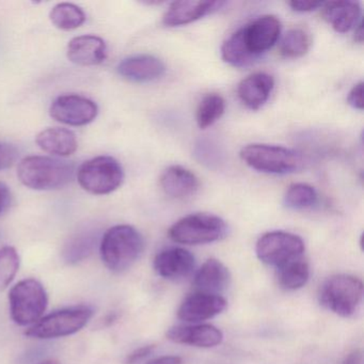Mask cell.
Listing matches in <instances>:
<instances>
[{
	"label": "cell",
	"instance_id": "obj_1",
	"mask_svg": "<svg viewBox=\"0 0 364 364\" xmlns=\"http://www.w3.org/2000/svg\"><path fill=\"white\" fill-rule=\"evenodd\" d=\"M75 166L69 161L48 156H27L18 166V178L33 191L61 188L73 180Z\"/></svg>",
	"mask_w": 364,
	"mask_h": 364
},
{
	"label": "cell",
	"instance_id": "obj_2",
	"mask_svg": "<svg viewBox=\"0 0 364 364\" xmlns=\"http://www.w3.org/2000/svg\"><path fill=\"white\" fill-rule=\"evenodd\" d=\"M144 238L132 225H119L105 232L100 244L102 259L112 272L129 269L144 251Z\"/></svg>",
	"mask_w": 364,
	"mask_h": 364
},
{
	"label": "cell",
	"instance_id": "obj_3",
	"mask_svg": "<svg viewBox=\"0 0 364 364\" xmlns=\"http://www.w3.org/2000/svg\"><path fill=\"white\" fill-rule=\"evenodd\" d=\"M242 161L252 169L268 174H289L304 167V156L297 151L272 144H253L240 151Z\"/></svg>",
	"mask_w": 364,
	"mask_h": 364
},
{
	"label": "cell",
	"instance_id": "obj_4",
	"mask_svg": "<svg viewBox=\"0 0 364 364\" xmlns=\"http://www.w3.org/2000/svg\"><path fill=\"white\" fill-rule=\"evenodd\" d=\"M318 297L323 308L338 316L350 317L361 306L363 283L351 274H336L323 283Z\"/></svg>",
	"mask_w": 364,
	"mask_h": 364
},
{
	"label": "cell",
	"instance_id": "obj_5",
	"mask_svg": "<svg viewBox=\"0 0 364 364\" xmlns=\"http://www.w3.org/2000/svg\"><path fill=\"white\" fill-rule=\"evenodd\" d=\"M228 233L225 221L216 215L198 213L176 221L169 237L183 245H204L223 240Z\"/></svg>",
	"mask_w": 364,
	"mask_h": 364
},
{
	"label": "cell",
	"instance_id": "obj_6",
	"mask_svg": "<svg viewBox=\"0 0 364 364\" xmlns=\"http://www.w3.org/2000/svg\"><path fill=\"white\" fill-rule=\"evenodd\" d=\"M77 180L82 188L92 195H108L122 185L124 171L116 159L103 155L85 161L78 168Z\"/></svg>",
	"mask_w": 364,
	"mask_h": 364
},
{
	"label": "cell",
	"instance_id": "obj_7",
	"mask_svg": "<svg viewBox=\"0 0 364 364\" xmlns=\"http://www.w3.org/2000/svg\"><path fill=\"white\" fill-rule=\"evenodd\" d=\"M10 312L18 325H33L41 319L48 308L46 289L39 281L26 279L12 287L9 294Z\"/></svg>",
	"mask_w": 364,
	"mask_h": 364
},
{
	"label": "cell",
	"instance_id": "obj_8",
	"mask_svg": "<svg viewBox=\"0 0 364 364\" xmlns=\"http://www.w3.org/2000/svg\"><path fill=\"white\" fill-rule=\"evenodd\" d=\"M92 309L86 306H73L50 313L42 317L26 331L35 338H56L80 331L92 317Z\"/></svg>",
	"mask_w": 364,
	"mask_h": 364
},
{
	"label": "cell",
	"instance_id": "obj_9",
	"mask_svg": "<svg viewBox=\"0 0 364 364\" xmlns=\"http://www.w3.org/2000/svg\"><path fill=\"white\" fill-rule=\"evenodd\" d=\"M306 246L304 240L296 234L272 231L264 234L255 245V252L262 263L278 268L302 257Z\"/></svg>",
	"mask_w": 364,
	"mask_h": 364
},
{
	"label": "cell",
	"instance_id": "obj_10",
	"mask_svg": "<svg viewBox=\"0 0 364 364\" xmlns=\"http://www.w3.org/2000/svg\"><path fill=\"white\" fill-rule=\"evenodd\" d=\"M50 114L53 119L63 124L84 127L95 120L99 114V107L95 102L88 97L65 95L53 101Z\"/></svg>",
	"mask_w": 364,
	"mask_h": 364
},
{
	"label": "cell",
	"instance_id": "obj_11",
	"mask_svg": "<svg viewBox=\"0 0 364 364\" xmlns=\"http://www.w3.org/2000/svg\"><path fill=\"white\" fill-rule=\"evenodd\" d=\"M227 306V300L223 296L197 291L185 298L178 308V316L187 323H200L220 314Z\"/></svg>",
	"mask_w": 364,
	"mask_h": 364
},
{
	"label": "cell",
	"instance_id": "obj_12",
	"mask_svg": "<svg viewBox=\"0 0 364 364\" xmlns=\"http://www.w3.org/2000/svg\"><path fill=\"white\" fill-rule=\"evenodd\" d=\"M245 41L255 57L269 50L278 42L281 23L276 16H263L242 27Z\"/></svg>",
	"mask_w": 364,
	"mask_h": 364
},
{
	"label": "cell",
	"instance_id": "obj_13",
	"mask_svg": "<svg viewBox=\"0 0 364 364\" xmlns=\"http://www.w3.org/2000/svg\"><path fill=\"white\" fill-rule=\"evenodd\" d=\"M196 259L191 251L178 247L164 249L154 259V269L168 280H180L193 274Z\"/></svg>",
	"mask_w": 364,
	"mask_h": 364
},
{
	"label": "cell",
	"instance_id": "obj_14",
	"mask_svg": "<svg viewBox=\"0 0 364 364\" xmlns=\"http://www.w3.org/2000/svg\"><path fill=\"white\" fill-rule=\"evenodd\" d=\"M119 75L134 82H150L165 74L166 65L151 55H137L123 59L117 67Z\"/></svg>",
	"mask_w": 364,
	"mask_h": 364
},
{
	"label": "cell",
	"instance_id": "obj_15",
	"mask_svg": "<svg viewBox=\"0 0 364 364\" xmlns=\"http://www.w3.org/2000/svg\"><path fill=\"white\" fill-rule=\"evenodd\" d=\"M107 53L105 41L97 36H80L68 44V58L82 67L101 65L107 58Z\"/></svg>",
	"mask_w": 364,
	"mask_h": 364
},
{
	"label": "cell",
	"instance_id": "obj_16",
	"mask_svg": "<svg viewBox=\"0 0 364 364\" xmlns=\"http://www.w3.org/2000/svg\"><path fill=\"white\" fill-rule=\"evenodd\" d=\"M223 5L225 3L219 1H174L164 14L163 23L168 27L184 26L208 16Z\"/></svg>",
	"mask_w": 364,
	"mask_h": 364
},
{
	"label": "cell",
	"instance_id": "obj_17",
	"mask_svg": "<svg viewBox=\"0 0 364 364\" xmlns=\"http://www.w3.org/2000/svg\"><path fill=\"white\" fill-rule=\"evenodd\" d=\"M167 338L178 344L210 348L221 344L223 334L213 325L176 326L168 330Z\"/></svg>",
	"mask_w": 364,
	"mask_h": 364
},
{
	"label": "cell",
	"instance_id": "obj_18",
	"mask_svg": "<svg viewBox=\"0 0 364 364\" xmlns=\"http://www.w3.org/2000/svg\"><path fill=\"white\" fill-rule=\"evenodd\" d=\"M274 88V77L269 74L259 72L251 74L240 82L237 95L247 108L257 110L268 101Z\"/></svg>",
	"mask_w": 364,
	"mask_h": 364
},
{
	"label": "cell",
	"instance_id": "obj_19",
	"mask_svg": "<svg viewBox=\"0 0 364 364\" xmlns=\"http://www.w3.org/2000/svg\"><path fill=\"white\" fill-rule=\"evenodd\" d=\"M159 184L166 195L174 199L191 197L199 189L197 176L182 166H170L161 173Z\"/></svg>",
	"mask_w": 364,
	"mask_h": 364
},
{
	"label": "cell",
	"instance_id": "obj_20",
	"mask_svg": "<svg viewBox=\"0 0 364 364\" xmlns=\"http://www.w3.org/2000/svg\"><path fill=\"white\" fill-rule=\"evenodd\" d=\"M231 274L225 264L216 259H210L201 266L193 280L198 293L219 295L229 287Z\"/></svg>",
	"mask_w": 364,
	"mask_h": 364
},
{
	"label": "cell",
	"instance_id": "obj_21",
	"mask_svg": "<svg viewBox=\"0 0 364 364\" xmlns=\"http://www.w3.org/2000/svg\"><path fill=\"white\" fill-rule=\"evenodd\" d=\"M321 9L323 20L336 33H348L360 23L361 7L357 1H329L323 3Z\"/></svg>",
	"mask_w": 364,
	"mask_h": 364
},
{
	"label": "cell",
	"instance_id": "obj_22",
	"mask_svg": "<svg viewBox=\"0 0 364 364\" xmlns=\"http://www.w3.org/2000/svg\"><path fill=\"white\" fill-rule=\"evenodd\" d=\"M36 142L46 152L61 157L70 156L78 148L75 133L61 127H50L40 132Z\"/></svg>",
	"mask_w": 364,
	"mask_h": 364
},
{
	"label": "cell",
	"instance_id": "obj_23",
	"mask_svg": "<svg viewBox=\"0 0 364 364\" xmlns=\"http://www.w3.org/2000/svg\"><path fill=\"white\" fill-rule=\"evenodd\" d=\"M100 240L97 229H84L76 232L65 242L63 257L67 263L77 264L92 255Z\"/></svg>",
	"mask_w": 364,
	"mask_h": 364
},
{
	"label": "cell",
	"instance_id": "obj_24",
	"mask_svg": "<svg viewBox=\"0 0 364 364\" xmlns=\"http://www.w3.org/2000/svg\"><path fill=\"white\" fill-rule=\"evenodd\" d=\"M221 57L225 63L234 68L248 67L257 58L247 46L242 28L238 29L223 42Z\"/></svg>",
	"mask_w": 364,
	"mask_h": 364
},
{
	"label": "cell",
	"instance_id": "obj_25",
	"mask_svg": "<svg viewBox=\"0 0 364 364\" xmlns=\"http://www.w3.org/2000/svg\"><path fill=\"white\" fill-rule=\"evenodd\" d=\"M277 278L281 287L287 291L301 289L310 278V267L304 257L285 264L277 269Z\"/></svg>",
	"mask_w": 364,
	"mask_h": 364
},
{
	"label": "cell",
	"instance_id": "obj_26",
	"mask_svg": "<svg viewBox=\"0 0 364 364\" xmlns=\"http://www.w3.org/2000/svg\"><path fill=\"white\" fill-rule=\"evenodd\" d=\"M55 27L61 31H74L86 22V14L74 4L61 3L55 6L50 14Z\"/></svg>",
	"mask_w": 364,
	"mask_h": 364
},
{
	"label": "cell",
	"instance_id": "obj_27",
	"mask_svg": "<svg viewBox=\"0 0 364 364\" xmlns=\"http://www.w3.org/2000/svg\"><path fill=\"white\" fill-rule=\"evenodd\" d=\"M225 101L220 95L210 93L200 102L198 106L197 119L198 127L201 129L212 127L225 114Z\"/></svg>",
	"mask_w": 364,
	"mask_h": 364
},
{
	"label": "cell",
	"instance_id": "obj_28",
	"mask_svg": "<svg viewBox=\"0 0 364 364\" xmlns=\"http://www.w3.org/2000/svg\"><path fill=\"white\" fill-rule=\"evenodd\" d=\"M311 38L304 29L294 28L283 36L280 42L281 55L285 58L296 59L304 56L310 50Z\"/></svg>",
	"mask_w": 364,
	"mask_h": 364
},
{
	"label": "cell",
	"instance_id": "obj_29",
	"mask_svg": "<svg viewBox=\"0 0 364 364\" xmlns=\"http://www.w3.org/2000/svg\"><path fill=\"white\" fill-rule=\"evenodd\" d=\"M318 195L314 187L304 183L291 184L284 196V204L291 210H308L317 203Z\"/></svg>",
	"mask_w": 364,
	"mask_h": 364
},
{
	"label": "cell",
	"instance_id": "obj_30",
	"mask_svg": "<svg viewBox=\"0 0 364 364\" xmlns=\"http://www.w3.org/2000/svg\"><path fill=\"white\" fill-rule=\"evenodd\" d=\"M20 268V255L14 247L0 248V289L14 281Z\"/></svg>",
	"mask_w": 364,
	"mask_h": 364
},
{
	"label": "cell",
	"instance_id": "obj_31",
	"mask_svg": "<svg viewBox=\"0 0 364 364\" xmlns=\"http://www.w3.org/2000/svg\"><path fill=\"white\" fill-rule=\"evenodd\" d=\"M18 157V150L11 144H0V170L14 165Z\"/></svg>",
	"mask_w": 364,
	"mask_h": 364
},
{
	"label": "cell",
	"instance_id": "obj_32",
	"mask_svg": "<svg viewBox=\"0 0 364 364\" xmlns=\"http://www.w3.org/2000/svg\"><path fill=\"white\" fill-rule=\"evenodd\" d=\"M347 103L353 109L363 110V82H358L351 88L347 97Z\"/></svg>",
	"mask_w": 364,
	"mask_h": 364
},
{
	"label": "cell",
	"instance_id": "obj_33",
	"mask_svg": "<svg viewBox=\"0 0 364 364\" xmlns=\"http://www.w3.org/2000/svg\"><path fill=\"white\" fill-rule=\"evenodd\" d=\"M154 349L155 345H146V346L136 349V350H134L133 353L127 355V360H125V364L139 363L142 360L149 357V355L154 351Z\"/></svg>",
	"mask_w": 364,
	"mask_h": 364
},
{
	"label": "cell",
	"instance_id": "obj_34",
	"mask_svg": "<svg viewBox=\"0 0 364 364\" xmlns=\"http://www.w3.org/2000/svg\"><path fill=\"white\" fill-rule=\"evenodd\" d=\"M323 4L321 1H297V0H293V1H289V6L294 11L304 14V12H312L318 9V8H321Z\"/></svg>",
	"mask_w": 364,
	"mask_h": 364
},
{
	"label": "cell",
	"instance_id": "obj_35",
	"mask_svg": "<svg viewBox=\"0 0 364 364\" xmlns=\"http://www.w3.org/2000/svg\"><path fill=\"white\" fill-rule=\"evenodd\" d=\"M11 191L5 183L0 182V216L11 205Z\"/></svg>",
	"mask_w": 364,
	"mask_h": 364
},
{
	"label": "cell",
	"instance_id": "obj_36",
	"mask_svg": "<svg viewBox=\"0 0 364 364\" xmlns=\"http://www.w3.org/2000/svg\"><path fill=\"white\" fill-rule=\"evenodd\" d=\"M183 359L178 355H161L146 362V364H182Z\"/></svg>",
	"mask_w": 364,
	"mask_h": 364
},
{
	"label": "cell",
	"instance_id": "obj_37",
	"mask_svg": "<svg viewBox=\"0 0 364 364\" xmlns=\"http://www.w3.org/2000/svg\"><path fill=\"white\" fill-rule=\"evenodd\" d=\"M362 359H363V355L361 349H355L345 357L341 364H362Z\"/></svg>",
	"mask_w": 364,
	"mask_h": 364
},
{
	"label": "cell",
	"instance_id": "obj_38",
	"mask_svg": "<svg viewBox=\"0 0 364 364\" xmlns=\"http://www.w3.org/2000/svg\"><path fill=\"white\" fill-rule=\"evenodd\" d=\"M355 40L358 43L363 42V22L362 21H360L359 24L355 27Z\"/></svg>",
	"mask_w": 364,
	"mask_h": 364
},
{
	"label": "cell",
	"instance_id": "obj_39",
	"mask_svg": "<svg viewBox=\"0 0 364 364\" xmlns=\"http://www.w3.org/2000/svg\"><path fill=\"white\" fill-rule=\"evenodd\" d=\"M39 364H60V362L57 361L54 359L44 360V361L40 362Z\"/></svg>",
	"mask_w": 364,
	"mask_h": 364
}]
</instances>
